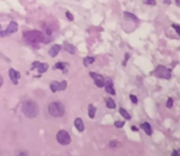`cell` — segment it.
<instances>
[{"instance_id": "cell-35", "label": "cell", "mask_w": 180, "mask_h": 156, "mask_svg": "<svg viewBox=\"0 0 180 156\" xmlns=\"http://www.w3.org/2000/svg\"><path fill=\"white\" fill-rule=\"evenodd\" d=\"M164 3H165V4H167V5H169V4H170L171 1H170V0H164Z\"/></svg>"}, {"instance_id": "cell-10", "label": "cell", "mask_w": 180, "mask_h": 156, "mask_svg": "<svg viewBox=\"0 0 180 156\" xmlns=\"http://www.w3.org/2000/svg\"><path fill=\"white\" fill-rule=\"evenodd\" d=\"M60 49H61V46L55 44V45H53L50 48V50H49V55L52 56V57H55V56L59 54V51H60Z\"/></svg>"}, {"instance_id": "cell-36", "label": "cell", "mask_w": 180, "mask_h": 156, "mask_svg": "<svg viewBox=\"0 0 180 156\" xmlns=\"http://www.w3.org/2000/svg\"><path fill=\"white\" fill-rule=\"evenodd\" d=\"M175 4H176L178 6H180V0H175Z\"/></svg>"}, {"instance_id": "cell-5", "label": "cell", "mask_w": 180, "mask_h": 156, "mask_svg": "<svg viewBox=\"0 0 180 156\" xmlns=\"http://www.w3.org/2000/svg\"><path fill=\"white\" fill-rule=\"evenodd\" d=\"M57 140L58 143L61 144V145H67L71 141V137H70V134L67 133L66 130H59L57 133Z\"/></svg>"}, {"instance_id": "cell-32", "label": "cell", "mask_w": 180, "mask_h": 156, "mask_svg": "<svg viewBox=\"0 0 180 156\" xmlns=\"http://www.w3.org/2000/svg\"><path fill=\"white\" fill-rule=\"evenodd\" d=\"M131 130H132V132H137V130H139V127H136V126H131Z\"/></svg>"}, {"instance_id": "cell-7", "label": "cell", "mask_w": 180, "mask_h": 156, "mask_svg": "<svg viewBox=\"0 0 180 156\" xmlns=\"http://www.w3.org/2000/svg\"><path fill=\"white\" fill-rule=\"evenodd\" d=\"M89 76L95 79V84L98 87V88H102V87H104V77L102 76V74H98L96 73V72H89Z\"/></svg>"}, {"instance_id": "cell-31", "label": "cell", "mask_w": 180, "mask_h": 156, "mask_svg": "<svg viewBox=\"0 0 180 156\" xmlns=\"http://www.w3.org/2000/svg\"><path fill=\"white\" fill-rule=\"evenodd\" d=\"M171 155H173V156L180 155V150H175V151H173V152H171Z\"/></svg>"}, {"instance_id": "cell-13", "label": "cell", "mask_w": 180, "mask_h": 156, "mask_svg": "<svg viewBox=\"0 0 180 156\" xmlns=\"http://www.w3.org/2000/svg\"><path fill=\"white\" fill-rule=\"evenodd\" d=\"M96 111H97V109H96L95 105H89L88 106V116H89V118H95Z\"/></svg>"}, {"instance_id": "cell-21", "label": "cell", "mask_w": 180, "mask_h": 156, "mask_svg": "<svg viewBox=\"0 0 180 156\" xmlns=\"http://www.w3.org/2000/svg\"><path fill=\"white\" fill-rule=\"evenodd\" d=\"M124 124H125L124 121H115L114 122V127H116V128H123Z\"/></svg>"}, {"instance_id": "cell-12", "label": "cell", "mask_w": 180, "mask_h": 156, "mask_svg": "<svg viewBox=\"0 0 180 156\" xmlns=\"http://www.w3.org/2000/svg\"><path fill=\"white\" fill-rule=\"evenodd\" d=\"M105 104H107V107L108 109H115L116 107V104L112 98H105Z\"/></svg>"}, {"instance_id": "cell-25", "label": "cell", "mask_w": 180, "mask_h": 156, "mask_svg": "<svg viewBox=\"0 0 180 156\" xmlns=\"http://www.w3.org/2000/svg\"><path fill=\"white\" fill-rule=\"evenodd\" d=\"M167 107L168 109L173 107V98H168V100H167Z\"/></svg>"}, {"instance_id": "cell-28", "label": "cell", "mask_w": 180, "mask_h": 156, "mask_svg": "<svg viewBox=\"0 0 180 156\" xmlns=\"http://www.w3.org/2000/svg\"><path fill=\"white\" fill-rule=\"evenodd\" d=\"M129 57H130V54H127V53H126V54H125V60L123 61V66H125V65H126L127 60H129Z\"/></svg>"}, {"instance_id": "cell-11", "label": "cell", "mask_w": 180, "mask_h": 156, "mask_svg": "<svg viewBox=\"0 0 180 156\" xmlns=\"http://www.w3.org/2000/svg\"><path fill=\"white\" fill-rule=\"evenodd\" d=\"M74 123H75V127L78 132H83L85 130V124H83V121L81 118H76Z\"/></svg>"}, {"instance_id": "cell-34", "label": "cell", "mask_w": 180, "mask_h": 156, "mask_svg": "<svg viewBox=\"0 0 180 156\" xmlns=\"http://www.w3.org/2000/svg\"><path fill=\"white\" fill-rule=\"evenodd\" d=\"M17 154L19 155H27V152H25V151H17Z\"/></svg>"}, {"instance_id": "cell-3", "label": "cell", "mask_w": 180, "mask_h": 156, "mask_svg": "<svg viewBox=\"0 0 180 156\" xmlns=\"http://www.w3.org/2000/svg\"><path fill=\"white\" fill-rule=\"evenodd\" d=\"M153 76H156V77H158V78H161V79H170L171 78V71L170 68H167L165 66H157V68L152 72Z\"/></svg>"}, {"instance_id": "cell-6", "label": "cell", "mask_w": 180, "mask_h": 156, "mask_svg": "<svg viewBox=\"0 0 180 156\" xmlns=\"http://www.w3.org/2000/svg\"><path fill=\"white\" fill-rule=\"evenodd\" d=\"M17 29H19L17 23L12 21V22H10V25L8 26L6 31H0V37H6V36H10V34H12V33H16Z\"/></svg>"}, {"instance_id": "cell-1", "label": "cell", "mask_w": 180, "mask_h": 156, "mask_svg": "<svg viewBox=\"0 0 180 156\" xmlns=\"http://www.w3.org/2000/svg\"><path fill=\"white\" fill-rule=\"evenodd\" d=\"M22 112L26 117L33 118L38 115V105L33 100H26L22 104Z\"/></svg>"}, {"instance_id": "cell-2", "label": "cell", "mask_w": 180, "mask_h": 156, "mask_svg": "<svg viewBox=\"0 0 180 156\" xmlns=\"http://www.w3.org/2000/svg\"><path fill=\"white\" fill-rule=\"evenodd\" d=\"M48 112L53 117H61L65 113V107L60 101H53L48 105Z\"/></svg>"}, {"instance_id": "cell-14", "label": "cell", "mask_w": 180, "mask_h": 156, "mask_svg": "<svg viewBox=\"0 0 180 156\" xmlns=\"http://www.w3.org/2000/svg\"><path fill=\"white\" fill-rule=\"evenodd\" d=\"M119 113H120V115H121V116H123L125 119H127V121H129V119H131V116H130V113H129L127 111L125 110V109H123V107H121V109H119Z\"/></svg>"}, {"instance_id": "cell-30", "label": "cell", "mask_w": 180, "mask_h": 156, "mask_svg": "<svg viewBox=\"0 0 180 156\" xmlns=\"http://www.w3.org/2000/svg\"><path fill=\"white\" fill-rule=\"evenodd\" d=\"M65 15H66V17L70 20V21H74V16H72V15H71L69 11H66V14H65Z\"/></svg>"}, {"instance_id": "cell-9", "label": "cell", "mask_w": 180, "mask_h": 156, "mask_svg": "<svg viewBox=\"0 0 180 156\" xmlns=\"http://www.w3.org/2000/svg\"><path fill=\"white\" fill-rule=\"evenodd\" d=\"M140 127H141V129H143V132H145L147 135H152V127L148 122H142Z\"/></svg>"}, {"instance_id": "cell-23", "label": "cell", "mask_w": 180, "mask_h": 156, "mask_svg": "<svg viewBox=\"0 0 180 156\" xmlns=\"http://www.w3.org/2000/svg\"><path fill=\"white\" fill-rule=\"evenodd\" d=\"M143 4H146V5H151V6H154V5H157V1H156V0H143Z\"/></svg>"}, {"instance_id": "cell-20", "label": "cell", "mask_w": 180, "mask_h": 156, "mask_svg": "<svg viewBox=\"0 0 180 156\" xmlns=\"http://www.w3.org/2000/svg\"><path fill=\"white\" fill-rule=\"evenodd\" d=\"M124 16H125V17H127V19L132 20V21H135V22H137V21H139L137 16H135L133 14H130V12H124Z\"/></svg>"}, {"instance_id": "cell-17", "label": "cell", "mask_w": 180, "mask_h": 156, "mask_svg": "<svg viewBox=\"0 0 180 156\" xmlns=\"http://www.w3.org/2000/svg\"><path fill=\"white\" fill-rule=\"evenodd\" d=\"M65 50H66L67 53H70V54H75L76 53V48L72 44H65Z\"/></svg>"}, {"instance_id": "cell-19", "label": "cell", "mask_w": 180, "mask_h": 156, "mask_svg": "<svg viewBox=\"0 0 180 156\" xmlns=\"http://www.w3.org/2000/svg\"><path fill=\"white\" fill-rule=\"evenodd\" d=\"M50 90L53 93L59 92V82H52L50 83Z\"/></svg>"}, {"instance_id": "cell-33", "label": "cell", "mask_w": 180, "mask_h": 156, "mask_svg": "<svg viewBox=\"0 0 180 156\" xmlns=\"http://www.w3.org/2000/svg\"><path fill=\"white\" fill-rule=\"evenodd\" d=\"M3 83H4V78H3V76L0 74V87L3 85Z\"/></svg>"}, {"instance_id": "cell-26", "label": "cell", "mask_w": 180, "mask_h": 156, "mask_svg": "<svg viewBox=\"0 0 180 156\" xmlns=\"http://www.w3.org/2000/svg\"><path fill=\"white\" fill-rule=\"evenodd\" d=\"M171 27L174 28V29H175V32H176V33H178V34L180 36V26H179V25H176V23H173V25H171Z\"/></svg>"}, {"instance_id": "cell-22", "label": "cell", "mask_w": 180, "mask_h": 156, "mask_svg": "<svg viewBox=\"0 0 180 156\" xmlns=\"http://www.w3.org/2000/svg\"><path fill=\"white\" fill-rule=\"evenodd\" d=\"M66 87H67L66 81H63V82L59 83V90H65V89H66Z\"/></svg>"}, {"instance_id": "cell-16", "label": "cell", "mask_w": 180, "mask_h": 156, "mask_svg": "<svg viewBox=\"0 0 180 156\" xmlns=\"http://www.w3.org/2000/svg\"><path fill=\"white\" fill-rule=\"evenodd\" d=\"M93 62H95V57H93V56H87V57L83 59V65H85V66H89V65L93 64Z\"/></svg>"}, {"instance_id": "cell-4", "label": "cell", "mask_w": 180, "mask_h": 156, "mask_svg": "<svg viewBox=\"0 0 180 156\" xmlns=\"http://www.w3.org/2000/svg\"><path fill=\"white\" fill-rule=\"evenodd\" d=\"M23 38L31 42V43H34V42H42L43 40V33L40 31H28V32H25L23 33Z\"/></svg>"}, {"instance_id": "cell-15", "label": "cell", "mask_w": 180, "mask_h": 156, "mask_svg": "<svg viewBox=\"0 0 180 156\" xmlns=\"http://www.w3.org/2000/svg\"><path fill=\"white\" fill-rule=\"evenodd\" d=\"M65 67H67V64H65V62H58L54 65V70H64V72H67Z\"/></svg>"}, {"instance_id": "cell-27", "label": "cell", "mask_w": 180, "mask_h": 156, "mask_svg": "<svg viewBox=\"0 0 180 156\" xmlns=\"http://www.w3.org/2000/svg\"><path fill=\"white\" fill-rule=\"evenodd\" d=\"M118 145H119V143H118V141H115V140H112V141L109 143V146L110 147H116Z\"/></svg>"}, {"instance_id": "cell-29", "label": "cell", "mask_w": 180, "mask_h": 156, "mask_svg": "<svg viewBox=\"0 0 180 156\" xmlns=\"http://www.w3.org/2000/svg\"><path fill=\"white\" fill-rule=\"evenodd\" d=\"M38 65H39V62H38V61H34V62L32 64V66H31V70H36L38 67Z\"/></svg>"}, {"instance_id": "cell-8", "label": "cell", "mask_w": 180, "mask_h": 156, "mask_svg": "<svg viewBox=\"0 0 180 156\" xmlns=\"http://www.w3.org/2000/svg\"><path fill=\"white\" fill-rule=\"evenodd\" d=\"M9 77H10V79H11V82L14 83V84H17L19 78H20V73L19 72H16L14 68H10L9 70Z\"/></svg>"}, {"instance_id": "cell-24", "label": "cell", "mask_w": 180, "mask_h": 156, "mask_svg": "<svg viewBox=\"0 0 180 156\" xmlns=\"http://www.w3.org/2000/svg\"><path fill=\"white\" fill-rule=\"evenodd\" d=\"M130 100H131V102H132V104H137V102H139V100H137V96H136V95H133V94H131V95H130Z\"/></svg>"}, {"instance_id": "cell-18", "label": "cell", "mask_w": 180, "mask_h": 156, "mask_svg": "<svg viewBox=\"0 0 180 156\" xmlns=\"http://www.w3.org/2000/svg\"><path fill=\"white\" fill-rule=\"evenodd\" d=\"M48 67H49V66H48V64H40V62H39V65H38V67H37V70L39 71V72H40V73H44V72H46V71L48 70Z\"/></svg>"}]
</instances>
